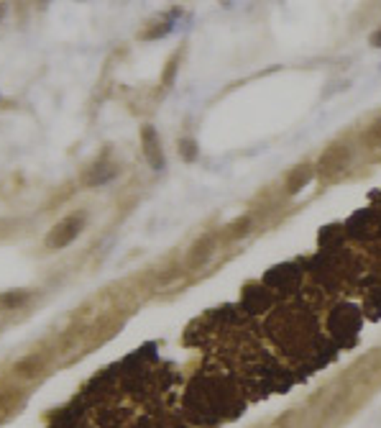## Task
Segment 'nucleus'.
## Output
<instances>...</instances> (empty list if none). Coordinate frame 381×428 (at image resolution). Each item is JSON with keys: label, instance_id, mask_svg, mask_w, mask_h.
I'll list each match as a JSON object with an SVG mask.
<instances>
[{"label": "nucleus", "instance_id": "39448f33", "mask_svg": "<svg viewBox=\"0 0 381 428\" xmlns=\"http://www.w3.org/2000/svg\"><path fill=\"white\" fill-rule=\"evenodd\" d=\"M315 179V162H302V165H294L284 177V192L286 195H297L305 185H310Z\"/></svg>", "mask_w": 381, "mask_h": 428}, {"label": "nucleus", "instance_id": "0eeeda50", "mask_svg": "<svg viewBox=\"0 0 381 428\" xmlns=\"http://www.w3.org/2000/svg\"><path fill=\"white\" fill-rule=\"evenodd\" d=\"M44 372H46V359L44 354H38V352L28 354V357L18 359V362L13 365V375L21 380H36L41 377Z\"/></svg>", "mask_w": 381, "mask_h": 428}, {"label": "nucleus", "instance_id": "20e7f679", "mask_svg": "<svg viewBox=\"0 0 381 428\" xmlns=\"http://www.w3.org/2000/svg\"><path fill=\"white\" fill-rule=\"evenodd\" d=\"M215 249H218V236H215V234H205V236H200L195 244H192L190 249H187V254H185V269H200V267H205V264L213 259Z\"/></svg>", "mask_w": 381, "mask_h": 428}, {"label": "nucleus", "instance_id": "423d86ee", "mask_svg": "<svg viewBox=\"0 0 381 428\" xmlns=\"http://www.w3.org/2000/svg\"><path fill=\"white\" fill-rule=\"evenodd\" d=\"M115 174H118V165H115L113 160H97L85 169L82 182L87 187H100L105 185L108 179H113Z\"/></svg>", "mask_w": 381, "mask_h": 428}, {"label": "nucleus", "instance_id": "1a4fd4ad", "mask_svg": "<svg viewBox=\"0 0 381 428\" xmlns=\"http://www.w3.org/2000/svg\"><path fill=\"white\" fill-rule=\"evenodd\" d=\"M361 147H363V149H376V147H381V115L376 118L374 123H369V126L363 128V134H361Z\"/></svg>", "mask_w": 381, "mask_h": 428}, {"label": "nucleus", "instance_id": "2eb2a0df", "mask_svg": "<svg viewBox=\"0 0 381 428\" xmlns=\"http://www.w3.org/2000/svg\"><path fill=\"white\" fill-rule=\"evenodd\" d=\"M3 16H6V6L0 3V21H3Z\"/></svg>", "mask_w": 381, "mask_h": 428}, {"label": "nucleus", "instance_id": "f257e3e1", "mask_svg": "<svg viewBox=\"0 0 381 428\" xmlns=\"http://www.w3.org/2000/svg\"><path fill=\"white\" fill-rule=\"evenodd\" d=\"M353 147L345 144V141H333L328 147L320 152V157L315 160V177L320 182H333V179L343 177L348 172L350 167H353Z\"/></svg>", "mask_w": 381, "mask_h": 428}, {"label": "nucleus", "instance_id": "f03ea898", "mask_svg": "<svg viewBox=\"0 0 381 428\" xmlns=\"http://www.w3.org/2000/svg\"><path fill=\"white\" fill-rule=\"evenodd\" d=\"M85 229V213H70V216H64L54 229L46 234V246L49 249H64V246H70Z\"/></svg>", "mask_w": 381, "mask_h": 428}, {"label": "nucleus", "instance_id": "ddd939ff", "mask_svg": "<svg viewBox=\"0 0 381 428\" xmlns=\"http://www.w3.org/2000/svg\"><path fill=\"white\" fill-rule=\"evenodd\" d=\"M13 403H16V397L8 395V392H0V421L8 416V410L13 408Z\"/></svg>", "mask_w": 381, "mask_h": 428}, {"label": "nucleus", "instance_id": "9d476101", "mask_svg": "<svg viewBox=\"0 0 381 428\" xmlns=\"http://www.w3.org/2000/svg\"><path fill=\"white\" fill-rule=\"evenodd\" d=\"M177 152H179V157H182V162H187V165L197 162V157H200V147H197L195 139H179Z\"/></svg>", "mask_w": 381, "mask_h": 428}, {"label": "nucleus", "instance_id": "9b49d317", "mask_svg": "<svg viewBox=\"0 0 381 428\" xmlns=\"http://www.w3.org/2000/svg\"><path fill=\"white\" fill-rule=\"evenodd\" d=\"M28 301V293H3L0 295V308L3 310H13V308H21Z\"/></svg>", "mask_w": 381, "mask_h": 428}, {"label": "nucleus", "instance_id": "7ed1b4c3", "mask_svg": "<svg viewBox=\"0 0 381 428\" xmlns=\"http://www.w3.org/2000/svg\"><path fill=\"white\" fill-rule=\"evenodd\" d=\"M141 152H144V160L149 162L151 169H164L166 165V154L164 147H161V139H159V131L151 126V123H144L141 126Z\"/></svg>", "mask_w": 381, "mask_h": 428}, {"label": "nucleus", "instance_id": "f8f14e48", "mask_svg": "<svg viewBox=\"0 0 381 428\" xmlns=\"http://www.w3.org/2000/svg\"><path fill=\"white\" fill-rule=\"evenodd\" d=\"M182 51H185V49H177V54H174V57H169V62H166L164 75H161V85H164V88H169V85L174 83V75H177V67H179V57H182Z\"/></svg>", "mask_w": 381, "mask_h": 428}, {"label": "nucleus", "instance_id": "6e6552de", "mask_svg": "<svg viewBox=\"0 0 381 428\" xmlns=\"http://www.w3.org/2000/svg\"><path fill=\"white\" fill-rule=\"evenodd\" d=\"M256 221L254 216H241V218H235L233 224H228V229H225V236L233 239V241H238V239L248 236L251 231H254Z\"/></svg>", "mask_w": 381, "mask_h": 428}, {"label": "nucleus", "instance_id": "4468645a", "mask_svg": "<svg viewBox=\"0 0 381 428\" xmlns=\"http://www.w3.org/2000/svg\"><path fill=\"white\" fill-rule=\"evenodd\" d=\"M371 46H379V49H381V28L371 33Z\"/></svg>", "mask_w": 381, "mask_h": 428}]
</instances>
